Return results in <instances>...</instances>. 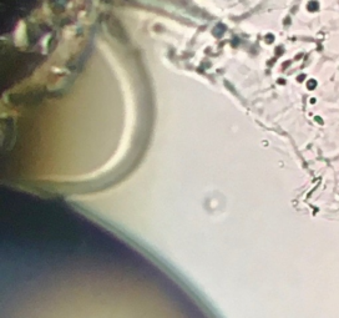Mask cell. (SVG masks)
<instances>
[{
    "instance_id": "cell-4",
    "label": "cell",
    "mask_w": 339,
    "mask_h": 318,
    "mask_svg": "<svg viewBox=\"0 0 339 318\" xmlns=\"http://www.w3.org/2000/svg\"><path fill=\"white\" fill-rule=\"evenodd\" d=\"M272 41H273V36L269 35V36H268V43H272Z\"/></svg>"
},
{
    "instance_id": "cell-5",
    "label": "cell",
    "mask_w": 339,
    "mask_h": 318,
    "mask_svg": "<svg viewBox=\"0 0 339 318\" xmlns=\"http://www.w3.org/2000/svg\"><path fill=\"white\" fill-rule=\"evenodd\" d=\"M284 24H289V18H287V19H286V21H284Z\"/></svg>"
},
{
    "instance_id": "cell-3",
    "label": "cell",
    "mask_w": 339,
    "mask_h": 318,
    "mask_svg": "<svg viewBox=\"0 0 339 318\" xmlns=\"http://www.w3.org/2000/svg\"><path fill=\"white\" fill-rule=\"evenodd\" d=\"M304 79H305V75H300V76H298V79H297V80H298L299 82H302Z\"/></svg>"
},
{
    "instance_id": "cell-1",
    "label": "cell",
    "mask_w": 339,
    "mask_h": 318,
    "mask_svg": "<svg viewBox=\"0 0 339 318\" xmlns=\"http://www.w3.org/2000/svg\"><path fill=\"white\" fill-rule=\"evenodd\" d=\"M307 9L309 11H312V13H314L319 9V3L317 2V0H311V2L307 4Z\"/></svg>"
},
{
    "instance_id": "cell-2",
    "label": "cell",
    "mask_w": 339,
    "mask_h": 318,
    "mask_svg": "<svg viewBox=\"0 0 339 318\" xmlns=\"http://www.w3.org/2000/svg\"><path fill=\"white\" fill-rule=\"evenodd\" d=\"M307 87L308 90H314V87H317V80L314 79H311L307 81Z\"/></svg>"
}]
</instances>
